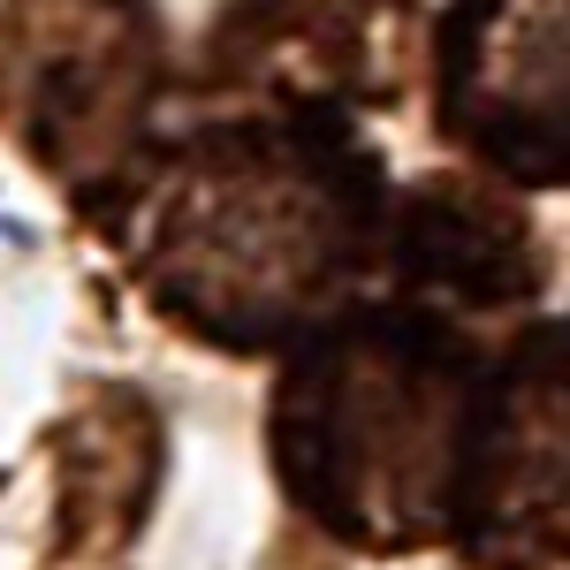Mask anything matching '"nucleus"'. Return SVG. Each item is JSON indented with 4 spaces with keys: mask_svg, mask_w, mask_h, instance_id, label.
<instances>
[{
    "mask_svg": "<svg viewBox=\"0 0 570 570\" xmlns=\"http://www.w3.org/2000/svg\"><path fill=\"white\" fill-rule=\"evenodd\" d=\"M434 122L510 183H570V0H449Z\"/></svg>",
    "mask_w": 570,
    "mask_h": 570,
    "instance_id": "nucleus-6",
    "label": "nucleus"
},
{
    "mask_svg": "<svg viewBox=\"0 0 570 570\" xmlns=\"http://www.w3.org/2000/svg\"><path fill=\"white\" fill-rule=\"evenodd\" d=\"M472 351L419 305H351L312 327L274 381L266 441L282 494L365 556L449 540Z\"/></svg>",
    "mask_w": 570,
    "mask_h": 570,
    "instance_id": "nucleus-2",
    "label": "nucleus"
},
{
    "mask_svg": "<svg viewBox=\"0 0 570 570\" xmlns=\"http://www.w3.org/2000/svg\"><path fill=\"white\" fill-rule=\"evenodd\" d=\"M160 411L137 389H91L53 434V570H107L160 494Z\"/></svg>",
    "mask_w": 570,
    "mask_h": 570,
    "instance_id": "nucleus-7",
    "label": "nucleus"
},
{
    "mask_svg": "<svg viewBox=\"0 0 570 570\" xmlns=\"http://www.w3.org/2000/svg\"><path fill=\"white\" fill-rule=\"evenodd\" d=\"M449 540L472 570H570V320L532 327L472 389Z\"/></svg>",
    "mask_w": 570,
    "mask_h": 570,
    "instance_id": "nucleus-4",
    "label": "nucleus"
},
{
    "mask_svg": "<svg viewBox=\"0 0 570 570\" xmlns=\"http://www.w3.org/2000/svg\"><path fill=\"white\" fill-rule=\"evenodd\" d=\"M403 305H449V312H494L532 297L540 259L510 206H494L472 183H426L389 214V259Z\"/></svg>",
    "mask_w": 570,
    "mask_h": 570,
    "instance_id": "nucleus-8",
    "label": "nucleus"
},
{
    "mask_svg": "<svg viewBox=\"0 0 570 570\" xmlns=\"http://www.w3.org/2000/svg\"><path fill=\"white\" fill-rule=\"evenodd\" d=\"M168 31L153 0H0V130L99 214L153 153Z\"/></svg>",
    "mask_w": 570,
    "mask_h": 570,
    "instance_id": "nucleus-3",
    "label": "nucleus"
},
{
    "mask_svg": "<svg viewBox=\"0 0 570 570\" xmlns=\"http://www.w3.org/2000/svg\"><path fill=\"white\" fill-rule=\"evenodd\" d=\"M419 61V0H228L190 85L266 115L389 107Z\"/></svg>",
    "mask_w": 570,
    "mask_h": 570,
    "instance_id": "nucleus-5",
    "label": "nucleus"
},
{
    "mask_svg": "<svg viewBox=\"0 0 570 570\" xmlns=\"http://www.w3.org/2000/svg\"><path fill=\"white\" fill-rule=\"evenodd\" d=\"M389 214L351 115L244 107L190 137H153L91 220L168 327L259 357L357 305V282L389 259Z\"/></svg>",
    "mask_w": 570,
    "mask_h": 570,
    "instance_id": "nucleus-1",
    "label": "nucleus"
}]
</instances>
